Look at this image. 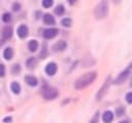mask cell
<instances>
[{"instance_id": "24", "label": "cell", "mask_w": 132, "mask_h": 123, "mask_svg": "<svg viewBox=\"0 0 132 123\" xmlns=\"http://www.w3.org/2000/svg\"><path fill=\"white\" fill-rule=\"evenodd\" d=\"M20 9H21V4H20L19 2H14V3L12 4V11L16 12V11H19Z\"/></svg>"}, {"instance_id": "31", "label": "cell", "mask_w": 132, "mask_h": 123, "mask_svg": "<svg viewBox=\"0 0 132 123\" xmlns=\"http://www.w3.org/2000/svg\"><path fill=\"white\" fill-rule=\"evenodd\" d=\"M130 67H132V64H131V65H130Z\"/></svg>"}, {"instance_id": "8", "label": "cell", "mask_w": 132, "mask_h": 123, "mask_svg": "<svg viewBox=\"0 0 132 123\" xmlns=\"http://www.w3.org/2000/svg\"><path fill=\"white\" fill-rule=\"evenodd\" d=\"M57 70H58V67L55 63H48L45 67V73L48 75V76H54L56 73H57Z\"/></svg>"}, {"instance_id": "15", "label": "cell", "mask_w": 132, "mask_h": 123, "mask_svg": "<svg viewBox=\"0 0 132 123\" xmlns=\"http://www.w3.org/2000/svg\"><path fill=\"white\" fill-rule=\"evenodd\" d=\"M28 48H29V50L31 52L36 51L37 48H38V42L36 40H30L29 43H28Z\"/></svg>"}, {"instance_id": "27", "label": "cell", "mask_w": 132, "mask_h": 123, "mask_svg": "<svg viewBox=\"0 0 132 123\" xmlns=\"http://www.w3.org/2000/svg\"><path fill=\"white\" fill-rule=\"evenodd\" d=\"M126 100L128 104H132V92H128L126 94Z\"/></svg>"}, {"instance_id": "4", "label": "cell", "mask_w": 132, "mask_h": 123, "mask_svg": "<svg viewBox=\"0 0 132 123\" xmlns=\"http://www.w3.org/2000/svg\"><path fill=\"white\" fill-rule=\"evenodd\" d=\"M109 84H110V76H108V78L105 80V82L103 83V85H102V87L98 90V92H97V94H96V98L97 99H101L105 94H106V92H107V90H108V88H109Z\"/></svg>"}, {"instance_id": "5", "label": "cell", "mask_w": 132, "mask_h": 123, "mask_svg": "<svg viewBox=\"0 0 132 123\" xmlns=\"http://www.w3.org/2000/svg\"><path fill=\"white\" fill-rule=\"evenodd\" d=\"M129 74H130V69H129V68L125 69L124 71H122V72L117 76V78L114 79L113 83H114V84H122V83H124V82L127 80Z\"/></svg>"}, {"instance_id": "23", "label": "cell", "mask_w": 132, "mask_h": 123, "mask_svg": "<svg viewBox=\"0 0 132 123\" xmlns=\"http://www.w3.org/2000/svg\"><path fill=\"white\" fill-rule=\"evenodd\" d=\"M53 0H43L42 1V6L44 8H50L52 5H53Z\"/></svg>"}, {"instance_id": "22", "label": "cell", "mask_w": 132, "mask_h": 123, "mask_svg": "<svg viewBox=\"0 0 132 123\" xmlns=\"http://www.w3.org/2000/svg\"><path fill=\"white\" fill-rule=\"evenodd\" d=\"M39 56H40L41 58H44V57H46V56H47V49H46V44H44V45H43V47H42V50L40 51V54H39Z\"/></svg>"}, {"instance_id": "6", "label": "cell", "mask_w": 132, "mask_h": 123, "mask_svg": "<svg viewBox=\"0 0 132 123\" xmlns=\"http://www.w3.org/2000/svg\"><path fill=\"white\" fill-rule=\"evenodd\" d=\"M58 33H59L58 29H56V28H50V29H45V30L43 31L42 36H43V38H45V39H53L54 37L57 36Z\"/></svg>"}, {"instance_id": "9", "label": "cell", "mask_w": 132, "mask_h": 123, "mask_svg": "<svg viewBox=\"0 0 132 123\" xmlns=\"http://www.w3.org/2000/svg\"><path fill=\"white\" fill-rule=\"evenodd\" d=\"M28 33H29V30H28V27L26 25H21L19 26L18 28V36L22 39L26 38L28 36Z\"/></svg>"}, {"instance_id": "11", "label": "cell", "mask_w": 132, "mask_h": 123, "mask_svg": "<svg viewBox=\"0 0 132 123\" xmlns=\"http://www.w3.org/2000/svg\"><path fill=\"white\" fill-rule=\"evenodd\" d=\"M12 34H13V31H12V28H11V27L7 26V27H4V28H3V30H2V37H3L4 39H9V38H11Z\"/></svg>"}, {"instance_id": "30", "label": "cell", "mask_w": 132, "mask_h": 123, "mask_svg": "<svg viewBox=\"0 0 132 123\" xmlns=\"http://www.w3.org/2000/svg\"><path fill=\"white\" fill-rule=\"evenodd\" d=\"M119 123H130V121H129V120H126V119H124V120L120 121Z\"/></svg>"}, {"instance_id": "17", "label": "cell", "mask_w": 132, "mask_h": 123, "mask_svg": "<svg viewBox=\"0 0 132 123\" xmlns=\"http://www.w3.org/2000/svg\"><path fill=\"white\" fill-rule=\"evenodd\" d=\"M36 64H37V61H36V58L35 57H29L27 59V61H26V66L29 69H33L36 66Z\"/></svg>"}, {"instance_id": "12", "label": "cell", "mask_w": 132, "mask_h": 123, "mask_svg": "<svg viewBox=\"0 0 132 123\" xmlns=\"http://www.w3.org/2000/svg\"><path fill=\"white\" fill-rule=\"evenodd\" d=\"M102 119L104 123H110L113 120V113L110 111H105L102 115Z\"/></svg>"}, {"instance_id": "19", "label": "cell", "mask_w": 132, "mask_h": 123, "mask_svg": "<svg viewBox=\"0 0 132 123\" xmlns=\"http://www.w3.org/2000/svg\"><path fill=\"white\" fill-rule=\"evenodd\" d=\"M64 12H65V8H64V6L62 5V4H59L56 8H55V13L57 14V15H62V14H64Z\"/></svg>"}, {"instance_id": "3", "label": "cell", "mask_w": 132, "mask_h": 123, "mask_svg": "<svg viewBox=\"0 0 132 123\" xmlns=\"http://www.w3.org/2000/svg\"><path fill=\"white\" fill-rule=\"evenodd\" d=\"M41 94H42L43 98L51 100V99H55L56 97H58L59 91L52 86H44L41 90Z\"/></svg>"}, {"instance_id": "10", "label": "cell", "mask_w": 132, "mask_h": 123, "mask_svg": "<svg viewBox=\"0 0 132 123\" xmlns=\"http://www.w3.org/2000/svg\"><path fill=\"white\" fill-rule=\"evenodd\" d=\"M25 82H26L29 86L34 87V86H36V85H37L38 80H37V78H35V77H34V76H32V75H27V76L25 77Z\"/></svg>"}, {"instance_id": "2", "label": "cell", "mask_w": 132, "mask_h": 123, "mask_svg": "<svg viewBox=\"0 0 132 123\" xmlns=\"http://www.w3.org/2000/svg\"><path fill=\"white\" fill-rule=\"evenodd\" d=\"M108 10H109L108 3L106 1H100L94 9V15L97 19L104 18L108 14Z\"/></svg>"}, {"instance_id": "1", "label": "cell", "mask_w": 132, "mask_h": 123, "mask_svg": "<svg viewBox=\"0 0 132 123\" xmlns=\"http://www.w3.org/2000/svg\"><path fill=\"white\" fill-rule=\"evenodd\" d=\"M96 78H97V74L95 72H88V73L79 76L75 80L73 86L75 89H82V88L87 87L88 85H90L91 83H93Z\"/></svg>"}, {"instance_id": "25", "label": "cell", "mask_w": 132, "mask_h": 123, "mask_svg": "<svg viewBox=\"0 0 132 123\" xmlns=\"http://www.w3.org/2000/svg\"><path fill=\"white\" fill-rule=\"evenodd\" d=\"M98 119H99V112H96L93 116V118L91 119V122L90 123H97L98 122Z\"/></svg>"}, {"instance_id": "16", "label": "cell", "mask_w": 132, "mask_h": 123, "mask_svg": "<svg viewBox=\"0 0 132 123\" xmlns=\"http://www.w3.org/2000/svg\"><path fill=\"white\" fill-rule=\"evenodd\" d=\"M10 89L14 94H19L21 92V85L18 82H12L10 84Z\"/></svg>"}, {"instance_id": "29", "label": "cell", "mask_w": 132, "mask_h": 123, "mask_svg": "<svg viewBox=\"0 0 132 123\" xmlns=\"http://www.w3.org/2000/svg\"><path fill=\"white\" fill-rule=\"evenodd\" d=\"M12 121V117H5L4 119H3V122L4 123H9V122H11Z\"/></svg>"}, {"instance_id": "28", "label": "cell", "mask_w": 132, "mask_h": 123, "mask_svg": "<svg viewBox=\"0 0 132 123\" xmlns=\"http://www.w3.org/2000/svg\"><path fill=\"white\" fill-rule=\"evenodd\" d=\"M125 113V109L124 108H119L118 110H117V115H122V114H124Z\"/></svg>"}, {"instance_id": "13", "label": "cell", "mask_w": 132, "mask_h": 123, "mask_svg": "<svg viewBox=\"0 0 132 123\" xmlns=\"http://www.w3.org/2000/svg\"><path fill=\"white\" fill-rule=\"evenodd\" d=\"M43 23H44L45 25H55L56 20H55V17H54L52 14L45 13V14L43 15Z\"/></svg>"}, {"instance_id": "18", "label": "cell", "mask_w": 132, "mask_h": 123, "mask_svg": "<svg viewBox=\"0 0 132 123\" xmlns=\"http://www.w3.org/2000/svg\"><path fill=\"white\" fill-rule=\"evenodd\" d=\"M61 25H62L63 27L69 28V27H71V25H72V19H71L70 17H65V18H63V19L61 20Z\"/></svg>"}, {"instance_id": "26", "label": "cell", "mask_w": 132, "mask_h": 123, "mask_svg": "<svg viewBox=\"0 0 132 123\" xmlns=\"http://www.w3.org/2000/svg\"><path fill=\"white\" fill-rule=\"evenodd\" d=\"M5 76V67L3 64L0 63V77H4Z\"/></svg>"}, {"instance_id": "7", "label": "cell", "mask_w": 132, "mask_h": 123, "mask_svg": "<svg viewBox=\"0 0 132 123\" xmlns=\"http://www.w3.org/2000/svg\"><path fill=\"white\" fill-rule=\"evenodd\" d=\"M67 47V43L66 41L64 40H59L58 42H56L54 45H53V50L55 52H61L63 50H65Z\"/></svg>"}, {"instance_id": "14", "label": "cell", "mask_w": 132, "mask_h": 123, "mask_svg": "<svg viewBox=\"0 0 132 123\" xmlns=\"http://www.w3.org/2000/svg\"><path fill=\"white\" fill-rule=\"evenodd\" d=\"M12 56H13V50H12V48H10V47L5 48L4 51H3V57L6 60H9V59L12 58Z\"/></svg>"}, {"instance_id": "20", "label": "cell", "mask_w": 132, "mask_h": 123, "mask_svg": "<svg viewBox=\"0 0 132 123\" xmlns=\"http://www.w3.org/2000/svg\"><path fill=\"white\" fill-rule=\"evenodd\" d=\"M11 20V14L9 12H5L2 14V22L3 23H9Z\"/></svg>"}, {"instance_id": "21", "label": "cell", "mask_w": 132, "mask_h": 123, "mask_svg": "<svg viewBox=\"0 0 132 123\" xmlns=\"http://www.w3.org/2000/svg\"><path fill=\"white\" fill-rule=\"evenodd\" d=\"M20 71H21V66L19 64H15V65L12 66V68H11V73L12 74H19Z\"/></svg>"}]
</instances>
